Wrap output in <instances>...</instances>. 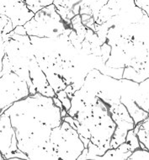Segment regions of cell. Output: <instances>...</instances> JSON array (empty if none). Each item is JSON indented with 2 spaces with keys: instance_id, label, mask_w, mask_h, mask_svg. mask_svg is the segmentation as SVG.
<instances>
[{
  "instance_id": "cell-1",
  "label": "cell",
  "mask_w": 149,
  "mask_h": 160,
  "mask_svg": "<svg viewBox=\"0 0 149 160\" xmlns=\"http://www.w3.org/2000/svg\"><path fill=\"white\" fill-rule=\"evenodd\" d=\"M24 26L28 36L41 38H57L67 28H72L62 19L54 4L41 9Z\"/></svg>"
},
{
  "instance_id": "cell-2",
  "label": "cell",
  "mask_w": 149,
  "mask_h": 160,
  "mask_svg": "<svg viewBox=\"0 0 149 160\" xmlns=\"http://www.w3.org/2000/svg\"><path fill=\"white\" fill-rule=\"evenodd\" d=\"M50 141L60 159H77L84 149L77 131L65 121L53 128Z\"/></svg>"
},
{
  "instance_id": "cell-3",
  "label": "cell",
  "mask_w": 149,
  "mask_h": 160,
  "mask_svg": "<svg viewBox=\"0 0 149 160\" xmlns=\"http://www.w3.org/2000/svg\"><path fill=\"white\" fill-rule=\"evenodd\" d=\"M1 115L14 102L30 95L27 82L14 72L1 77Z\"/></svg>"
},
{
  "instance_id": "cell-4",
  "label": "cell",
  "mask_w": 149,
  "mask_h": 160,
  "mask_svg": "<svg viewBox=\"0 0 149 160\" xmlns=\"http://www.w3.org/2000/svg\"><path fill=\"white\" fill-rule=\"evenodd\" d=\"M1 154L5 156L18 150L16 133L12 126L10 116L1 115Z\"/></svg>"
},
{
  "instance_id": "cell-5",
  "label": "cell",
  "mask_w": 149,
  "mask_h": 160,
  "mask_svg": "<svg viewBox=\"0 0 149 160\" xmlns=\"http://www.w3.org/2000/svg\"><path fill=\"white\" fill-rule=\"evenodd\" d=\"M94 0H54L53 4L62 19L71 25V19L77 14L82 8L90 7Z\"/></svg>"
},
{
  "instance_id": "cell-6",
  "label": "cell",
  "mask_w": 149,
  "mask_h": 160,
  "mask_svg": "<svg viewBox=\"0 0 149 160\" xmlns=\"http://www.w3.org/2000/svg\"><path fill=\"white\" fill-rule=\"evenodd\" d=\"M1 14H5L11 19L14 29L19 25H25L36 14L29 9L25 2H19L11 7L1 9Z\"/></svg>"
},
{
  "instance_id": "cell-7",
  "label": "cell",
  "mask_w": 149,
  "mask_h": 160,
  "mask_svg": "<svg viewBox=\"0 0 149 160\" xmlns=\"http://www.w3.org/2000/svg\"><path fill=\"white\" fill-rule=\"evenodd\" d=\"M137 137L138 141L143 144L147 148L149 149V122L148 118L144 120L139 127Z\"/></svg>"
},
{
  "instance_id": "cell-8",
  "label": "cell",
  "mask_w": 149,
  "mask_h": 160,
  "mask_svg": "<svg viewBox=\"0 0 149 160\" xmlns=\"http://www.w3.org/2000/svg\"><path fill=\"white\" fill-rule=\"evenodd\" d=\"M25 3L30 10L36 14L45 7L53 4L54 0H25Z\"/></svg>"
},
{
  "instance_id": "cell-9",
  "label": "cell",
  "mask_w": 149,
  "mask_h": 160,
  "mask_svg": "<svg viewBox=\"0 0 149 160\" xmlns=\"http://www.w3.org/2000/svg\"><path fill=\"white\" fill-rule=\"evenodd\" d=\"M126 142H127V143L129 144L130 149L132 152H133L134 150L140 148L138 138L135 133L133 132V129L129 130V131L127 132V137H126Z\"/></svg>"
},
{
  "instance_id": "cell-10",
  "label": "cell",
  "mask_w": 149,
  "mask_h": 160,
  "mask_svg": "<svg viewBox=\"0 0 149 160\" xmlns=\"http://www.w3.org/2000/svg\"><path fill=\"white\" fill-rule=\"evenodd\" d=\"M129 160L133 159H140V160H148L149 159V152L147 150H144L142 148H137L134 150L132 154L127 158Z\"/></svg>"
},
{
  "instance_id": "cell-11",
  "label": "cell",
  "mask_w": 149,
  "mask_h": 160,
  "mask_svg": "<svg viewBox=\"0 0 149 160\" xmlns=\"http://www.w3.org/2000/svg\"><path fill=\"white\" fill-rule=\"evenodd\" d=\"M56 95L62 101L64 109L67 111H68L70 110V108H71V99H69L67 94L64 90H61V91L57 92L56 94Z\"/></svg>"
},
{
  "instance_id": "cell-12",
  "label": "cell",
  "mask_w": 149,
  "mask_h": 160,
  "mask_svg": "<svg viewBox=\"0 0 149 160\" xmlns=\"http://www.w3.org/2000/svg\"><path fill=\"white\" fill-rule=\"evenodd\" d=\"M100 52H101V58H102L103 63L105 64L106 62L108 61V59L111 56V47L110 45L108 44L107 42L103 43L102 46L100 47Z\"/></svg>"
},
{
  "instance_id": "cell-13",
  "label": "cell",
  "mask_w": 149,
  "mask_h": 160,
  "mask_svg": "<svg viewBox=\"0 0 149 160\" xmlns=\"http://www.w3.org/2000/svg\"><path fill=\"white\" fill-rule=\"evenodd\" d=\"M136 6L142 9L147 14H149V0H134Z\"/></svg>"
},
{
  "instance_id": "cell-14",
  "label": "cell",
  "mask_w": 149,
  "mask_h": 160,
  "mask_svg": "<svg viewBox=\"0 0 149 160\" xmlns=\"http://www.w3.org/2000/svg\"><path fill=\"white\" fill-rule=\"evenodd\" d=\"M19 2H25V0H1V2H0L1 9H4V8H8V7H11Z\"/></svg>"
},
{
  "instance_id": "cell-15",
  "label": "cell",
  "mask_w": 149,
  "mask_h": 160,
  "mask_svg": "<svg viewBox=\"0 0 149 160\" xmlns=\"http://www.w3.org/2000/svg\"><path fill=\"white\" fill-rule=\"evenodd\" d=\"M14 33L17 34V35H21V36H25L27 35V31L25 30V28L24 25H19L17 27L14 28Z\"/></svg>"
},
{
  "instance_id": "cell-16",
  "label": "cell",
  "mask_w": 149,
  "mask_h": 160,
  "mask_svg": "<svg viewBox=\"0 0 149 160\" xmlns=\"http://www.w3.org/2000/svg\"><path fill=\"white\" fill-rule=\"evenodd\" d=\"M52 99H53V102H54V104H55L56 106H57V107L59 108L61 111L62 110V109H64L63 105H62V103L61 100H60V99H58L57 97V95L53 97Z\"/></svg>"
},
{
  "instance_id": "cell-17",
  "label": "cell",
  "mask_w": 149,
  "mask_h": 160,
  "mask_svg": "<svg viewBox=\"0 0 149 160\" xmlns=\"http://www.w3.org/2000/svg\"><path fill=\"white\" fill-rule=\"evenodd\" d=\"M88 148H84V149L83 150V152L79 155V157L77 158V159H87V156H88Z\"/></svg>"
},
{
  "instance_id": "cell-18",
  "label": "cell",
  "mask_w": 149,
  "mask_h": 160,
  "mask_svg": "<svg viewBox=\"0 0 149 160\" xmlns=\"http://www.w3.org/2000/svg\"><path fill=\"white\" fill-rule=\"evenodd\" d=\"M67 111L66 110H65V109H62V111H61L62 118L63 119L64 117H65V116H67Z\"/></svg>"
}]
</instances>
